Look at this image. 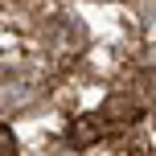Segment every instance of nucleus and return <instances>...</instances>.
I'll list each match as a JSON object with an SVG mask.
<instances>
[{
  "mask_svg": "<svg viewBox=\"0 0 156 156\" xmlns=\"http://www.w3.org/2000/svg\"><path fill=\"white\" fill-rule=\"evenodd\" d=\"M37 94V78L29 70H0V111H21Z\"/></svg>",
  "mask_w": 156,
  "mask_h": 156,
  "instance_id": "f257e3e1",
  "label": "nucleus"
},
{
  "mask_svg": "<svg viewBox=\"0 0 156 156\" xmlns=\"http://www.w3.org/2000/svg\"><path fill=\"white\" fill-rule=\"evenodd\" d=\"M103 111H107L111 119H119V123H127V119L136 123V103H127V99H111V103H107Z\"/></svg>",
  "mask_w": 156,
  "mask_h": 156,
  "instance_id": "f03ea898",
  "label": "nucleus"
},
{
  "mask_svg": "<svg viewBox=\"0 0 156 156\" xmlns=\"http://www.w3.org/2000/svg\"><path fill=\"white\" fill-rule=\"evenodd\" d=\"M0 156H16V136H12V127H4V123H0Z\"/></svg>",
  "mask_w": 156,
  "mask_h": 156,
  "instance_id": "7ed1b4c3",
  "label": "nucleus"
}]
</instances>
